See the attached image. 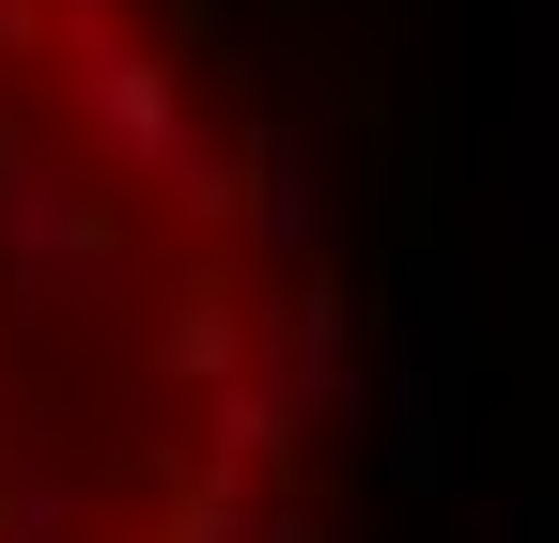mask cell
Returning a JSON list of instances; mask_svg holds the SVG:
<instances>
[{
	"label": "cell",
	"instance_id": "1",
	"mask_svg": "<svg viewBox=\"0 0 559 543\" xmlns=\"http://www.w3.org/2000/svg\"><path fill=\"white\" fill-rule=\"evenodd\" d=\"M326 326V171L249 0H0V543H264Z\"/></svg>",
	"mask_w": 559,
	"mask_h": 543
}]
</instances>
